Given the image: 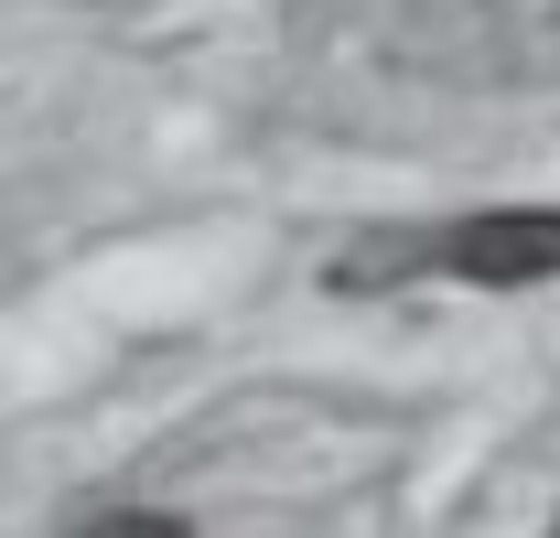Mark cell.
<instances>
[{"instance_id": "2", "label": "cell", "mask_w": 560, "mask_h": 538, "mask_svg": "<svg viewBox=\"0 0 560 538\" xmlns=\"http://www.w3.org/2000/svg\"><path fill=\"white\" fill-rule=\"evenodd\" d=\"M75 538H195L173 506H97V517H75Z\"/></svg>"}, {"instance_id": "1", "label": "cell", "mask_w": 560, "mask_h": 538, "mask_svg": "<svg viewBox=\"0 0 560 538\" xmlns=\"http://www.w3.org/2000/svg\"><path fill=\"white\" fill-rule=\"evenodd\" d=\"M335 291H388V280H453V291H539L560 280V204H486V215H442L366 237L324 269Z\"/></svg>"}]
</instances>
